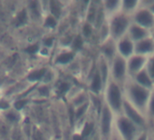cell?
Returning a JSON list of instances; mask_svg holds the SVG:
<instances>
[{"label": "cell", "mask_w": 154, "mask_h": 140, "mask_svg": "<svg viewBox=\"0 0 154 140\" xmlns=\"http://www.w3.org/2000/svg\"><path fill=\"white\" fill-rule=\"evenodd\" d=\"M90 106H91V101L74 108V118L76 120H80L81 118H83L84 116H85L87 111L89 110L90 108Z\"/></svg>", "instance_id": "25"}, {"label": "cell", "mask_w": 154, "mask_h": 140, "mask_svg": "<svg viewBox=\"0 0 154 140\" xmlns=\"http://www.w3.org/2000/svg\"><path fill=\"white\" fill-rule=\"evenodd\" d=\"M127 35L129 36V37L134 42H138V41H140L146 37H150V31L134 24L131 22L129 29H128V32H127Z\"/></svg>", "instance_id": "13"}, {"label": "cell", "mask_w": 154, "mask_h": 140, "mask_svg": "<svg viewBox=\"0 0 154 140\" xmlns=\"http://www.w3.org/2000/svg\"><path fill=\"white\" fill-rule=\"evenodd\" d=\"M28 101H29V99L26 98V97H18V98H17V99L12 103L11 107H12L13 109H15L16 111L19 112V111H21V110L27 105Z\"/></svg>", "instance_id": "29"}, {"label": "cell", "mask_w": 154, "mask_h": 140, "mask_svg": "<svg viewBox=\"0 0 154 140\" xmlns=\"http://www.w3.org/2000/svg\"><path fill=\"white\" fill-rule=\"evenodd\" d=\"M83 46H84V38L81 35H78L76 37H73L72 44L70 46V49L76 53L80 49H82Z\"/></svg>", "instance_id": "27"}, {"label": "cell", "mask_w": 154, "mask_h": 140, "mask_svg": "<svg viewBox=\"0 0 154 140\" xmlns=\"http://www.w3.org/2000/svg\"><path fill=\"white\" fill-rule=\"evenodd\" d=\"M116 50L119 56L128 59L134 55V42L129 37L128 35H125L116 41Z\"/></svg>", "instance_id": "10"}, {"label": "cell", "mask_w": 154, "mask_h": 140, "mask_svg": "<svg viewBox=\"0 0 154 140\" xmlns=\"http://www.w3.org/2000/svg\"><path fill=\"white\" fill-rule=\"evenodd\" d=\"M111 140H122V139L120 138V136L118 135V134L116 133L115 130H114V132H113V134H112V136Z\"/></svg>", "instance_id": "43"}, {"label": "cell", "mask_w": 154, "mask_h": 140, "mask_svg": "<svg viewBox=\"0 0 154 140\" xmlns=\"http://www.w3.org/2000/svg\"><path fill=\"white\" fill-rule=\"evenodd\" d=\"M110 76L111 79L123 88V85L128 79L127 59L117 54L110 63Z\"/></svg>", "instance_id": "6"}, {"label": "cell", "mask_w": 154, "mask_h": 140, "mask_svg": "<svg viewBox=\"0 0 154 140\" xmlns=\"http://www.w3.org/2000/svg\"><path fill=\"white\" fill-rule=\"evenodd\" d=\"M4 116H5V117H6V119H7V121L8 123H16V122H18L19 119H20L19 112L16 111L12 107L9 108L8 110L5 111Z\"/></svg>", "instance_id": "26"}, {"label": "cell", "mask_w": 154, "mask_h": 140, "mask_svg": "<svg viewBox=\"0 0 154 140\" xmlns=\"http://www.w3.org/2000/svg\"><path fill=\"white\" fill-rule=\"evenodd\" d=\"M121 3L122 1H118V0H108V1L102 2L107 19L121 11Z\"/></svg>", "instance_id": "18"}, {"label": "cell", "mask_w": 154, "mask_h": 140, "mask_svg": "<svg viewBox=\"0 0 154 140\" xmlns=\"http://www.w3.org/2000/svg\"><path fill=\"white\" fill-rule=\"evenodd\" d=\"M98 72L102 78V80L103 82L104 88L106 86V84L108 83L109 79L111 78L110 76V63L103 56H100V58L98 60V66L96 67Z\"/></svg>", "instance_id": "17"}, {"label": "cell", "mask_w": 154, "mask_h": 140, "mask_svg": "<svg viewBox=\"0 0 154 140\" xmlns=\"http://www.w3.org/2000/svg\"><path fill=\"white\" fill-rule=\"evenodd\" d=\"M44 26L49 29H54L57 24H58V19H56L54 17H53L50 14H47L44 17Z\"/></svg>", "instance_id": "31"}, {"label": "cell", "mask_w": 154, "mask_h": 140, "mask_svg": "<svg viewBox=\"0 0 154 140\" xmlns=\"http://www.w3.org/2000/svg\"><path fill=\"white\" fill-rule=\"evenodd\" d=\"M150 135H149V132L148 130H144L140 133V135L137 137L136 140H149Z\"/></svg>", "instance_id": "38"}, {"label": "cell", "mask_w": 154, "mask_h": 140, "mask_svg": "<svg viewBox=\"0 0 154 140\" xmlns=\"http://www.w3.org/2000/svg\"><path fill=\"white\" fill-rule=\"evenodd\" d=\"M54 44V37H46L42 41V46H45L48 49L52 48Z\"/></svg>", "instance_id": "35"}, {"label": "cell", "mask_w": 154, "mask_h": 140, "mask_svg": "<svg viewBox=\"0 0 154 140\" xmlns=\"http://www.w3.org/2000/svg\"><path fill=\"white\" fill-rule=\"evenodd\" d=\"M9 108H11V104H9L8 101L4 100V99L0 100V110L5 112V111L8 110Z\"/></svg>", "instance_id": "37"}, {"label": "cell", "mask_w": 154, "mask_h": 140, "mask_svg": "<svg viewBox=\"0 0 154 140\" xmlns=\"http://www.w3.org/2000/svg\"><path fill=\"white\" fill-rule=\"evenodd\" d=\"M47 68H39L36 70H34L27 76V80L30 83H36L38 81H42V78L46 71Z\"/></svg>", "instance_id": "24"}, {"label": "cell", "mask_w": 154, "mask_h": 140, "mask_svg": "<svg viewBox=\"0 0 154 140\" xmlns=\"http://www.w3.org/2000/svg\"><path fill=\"white\" fill-rule=\"evenodd\" d=\"M63 12V6L58 1H49V14L58 19Z\"/></svg>", "instance_id": "23"}, {"label": "cell", "mask_w": 154, "mask_h": 140, "mask_svg": "<svg viewBox=\"0 0 154 140\" xmlns=\"http://www.w3.org/2000/svg\"><path fill=\"white\" fill-rule=\"evenodd\" d=\"M122 88L125 99H127L138 111L146 116L148 103L152 90H149L138 85L129 78L123 85Z\"/></svg>", "instance_id": "1"}, {"label": "cell", "mask_w": 154, "mask_h": 140, "mask_svg": "<svg viewBox=\"0 0 154 140\" xmlns=\"http://www.w3.org/2000/svg\"><path fill=\"white\" fill-rule=\"evenodd\" d=\"M28 18V13L24 10V11H21L18 16H17V23H20V24H24L26 23V21L27 20Z\"/></svg>", "instance_id": "36"}, {"label": "cell", "mask_w": 154, "mask_h": 140, "mask_svg": "<svg viewBox=\"0 0 154 140\" xmlns=\"http://www.w3.org/2000/svg\"><path fill=\"white\" fill-rule=\"evenodd\" d=\"M72 140H87V139H85L79 132H75V133L72 135Z\"/></svg>", "instance_id": "41"}, {"label": "cell", "mask_w": 154, "mask_h": 140, "mask_svg": "<svg viewBox=\"0 0 154 140\" xmlns=\"http://www.w3.org/2000/svg\"><path fill=\"white\" fill-rule=\"evenodd\" d=\"M149 140H154L153 136H151V135H150V137H149Z\"/></svg>", "instance_id": "46"}, {"label": "cell", "mask_w": 154, "mask_h": 140, "mask_svg": "<svg viewBox=\"0 0 154 140\" xmlns=\"http://www.w3.org/2000/svg\"><path fill=\"white\" fill-rule=\"evenodd\" d=\"M40 46L38 45H32V46H30L26 50H27V52H29L30 54H35V53H38L39 52V49H40Z\"/></svg>", "instance_id": "39"}, {"label": "cell", "mask_w": 154, "mask_h": 140, "mask_svg": "<svg viewBox=\"0 0 154 140\" xmlns=\"http://www.w3.org/2000/svg\"><path fill=\"white\" fill-rule=\"evenodd\" d=\"M72 105L73 107V108H76V107H78L87 102L90 101V96L85 93L84 90H82L79 94H77L75 97H73L72 99Z\"/></svg>", "instance_id": "22"}, {"label": "cell", "mask_w": 154, "mask_h": 140, "mask_svg": "<svg viewBox=\"0 0 154 140\" xmlns=\"http://www.w3.org/2000/svg\"><path fill=\"white\" fill-rule=\"evenodd\" d=\"M98 135L100 140H111L114 132V119L115 115L111 108L103 101L100 110Z\"/></svg>", "instance_id": "4"}, {"label": "cell", "mask_w": 154, "mask_h": 140, "mask_svg": "<svg viewBox=\"0 0 154 140\" xmlns=\"http://www.w3.org/2000/svg\"><path fill=\"white\" fill-rule=\"evenodd\" d=\"M114 130L122 140H136L140 133L144 131L135 126L122 114L115 116Z\"/></svg>", "instance_id": "5"}, {"label": "cell", "mask_w": 154, "mask_h": 140, "mask_svg": "<svg viewBox=\"0 0 154 140\" xmlns=\"http://www.w3.org/2000/svg\"><path fill=\"white\" fill-rule=\"evenodd\" d=\"M110 29V37L115 42L127 35L128 29L131 24V16H129L122 11L112 16L108 19Z\"/></svg>", "instance_id": "3"}, {"label": "cell", "mask_w": 154, "mask_h": 140, "mask_svg": "<svg viewBox=\"0 0 154 140\" xmlns=\"http://www.w3.org/2000/svg\"><path fill=\"white\" fill-rule=\"evenodd\" d=\"M145 69L149 74V78L154 83V54L147 57V62L145 65Z\"/></svg>", "instance_id": "28"}, {"label": "cell", "mask_w": 154, "mask_h": 140, "mask_svg": "<svg viewBox=\"0 0 154 140\" xmlns=\"http://www.w3.org/2000/svg\"><path fill=\"white\" fill-rule=\"evenodd\" d=\"M146 8H149V11L154 15V0H153V1H152V2L148 6V7H146Z\"/></svg>", "instance_id": "42"}, {"label": "cell", "mask_w": 154, "mask_h": 140, "mask_svg": "<svg viewBox=\"0 0 154 140\" xmlns=\"http://www.w3.org/2000/svg\"><path fill=\"white\" fill-rule=\"evenodd\" d=\"M75 56H76V53L71 50L70 48H63L54 56V64L58 66L69 65L73 62Z\"/></svg>", "instance_id": "12"}, {"label": "cell", "mask_w": 154, "mask_h": 140, "mask_svg": "<svg viewBox=\"0 0 154 140\" xmlns=\"http://www.w3.org/2000/svg\"><path fill=\"white\" fill-rule=\"evenodd\" d=\"M89 88H90L91 94H93L94 96H99L102 93V91L104 90V85H103V82L102 80V78L98 72L97 68L95 69V71L93 74Z\"/></svg>", "instance_id": "16"}, {"label": "cell", "mask_w": 154, "mask_h": 140, "mask_svg": "<svg viewBox=\"0 0 154 140\" xmlns=\"http://www.w3.org/2000/svg\"><path fill=\"white\" fill-rule=\"evenodd\" d=\"M122 114L141 130H147V117L138 111L127 99H123Z\"/></svg>", "instance_id": "7"}, {"label": "cell", "mask_w": 154, "mask_h": 140, "mask_svg": "<svg viewBox=\"0 0 154 140\" xmlns=\"http://www.w3.org/2000/svg\"><path fill=\"white\" fill-rule=\"evenodd\" d=\"M153 138H154V135H153Z\"/></svg>", "instance_id": "47"}, {"label": "cell", "mask_w": 154, "mask_h": 140, "mask_svg": "<svg viewBox=\"0 0 154 140\" xmlns=\"http://www.w3.org/2000/svg\"><path fill=\"white\" fill-rule=\"evenodd\" d=\"M85 139L89 140L95 135V123L94 121H85L80 131H78Z\"/></svg>", "instance_id": "21"}, {"label": "cell", "mask_w": 154, "mask_h": 140, "mask_svg": "<svg viewBox=\"0 0 154 140\" xmlns=\"http://www.w3.org/2000/svg\"><path fill=\"white\" fill-rule=\"evenodd\" d=\"M55 78V75H54V72L53 71L52 69H46V71L42 78V83L45 84V85H48L49 83L53 82Z\"/></svg>", "instance_id": "33"}, {"label": "cell", "mask_w": 154, "mask_h": 140, "mask_svg": "<svg viewBox=\"0 0 154 140\" xmlns=\"http://www.w3.org/2000/svg\"><path fill=\"white\" fill-rule=\"evenodd\" d=\"M131 79L138 85H140L149 90L154 89V83L151 80V78H149V74L147 73L145 67L142 70H140V72H138Z\"/></svg>", "instance_id": "15"}, {"label": "cell", "mask_w": 154, "mask_h": 140, "mask_svg": "<svg viewBox=\"0 0 154 140\" xmlns=\"http://www.w3.org/2000/svg\"><path fill=\"white\" fill-rule=\"evenodd\" d=\"M147 118H154V89L150 93V97L149 99L148 103V107H147V114H146Z\"/></svg>", "instance_id": "32"}, {"label": "cell", "mask_w": 154, "mask_h": 140, "mask_svg": "<svg viewBox=\"0 0 154 140\" xmlns=\"http://www.w3.org/2000/svg\"><path fill=\"white\" fill-rule=\"evenodd\" d=\"M37 92H38V95L40 97H46L49 96L50 94V88L48 87V85H45L43 84L42 86H39L37 88H36Z\"/></svg>", "instance_id": "34"}, {"label": "cell", "mask_w": 154, "mask_h": 140, "mask_svg": "<svg viewBox=\"0 0 154 140\" xmlns=\"http://www.w3.org/2000/svg\"><path fill=\"white\" fill-rule=\"evenodd\" d=\"M94 25H92V24H90V23H88V22H85V23L83 24V26H82V37H83V38L85 37V38H89V37H92V35L94 34Z\"/></svg>", "instance_id": "30"}, {"label": "cell", "mask_w": 154, "mask_h": 140, "mask_svg": "<svg viewBox=\"0 0 154 140\" xmlns=\"http://www.w3.org/2000/svg\"><path fill=\"white\" fill-rule=\"evenodd\" d=\"M131 21L149 31L154 29V15L146 7L140 6L131 16Z\"/></svg>", "instance_id": "8"}, {"label": "cell", "mask_w": 154, "mask_h": 140, "mask_svg": "<svg viewBox=\"0 0 154 140\" xmlns=\"http://www.w3.org/2000/svg\"><path fill=\"white\" fill-rule=\"evenodd\" d=\"M134 54L143 56H149L154 54V41L151 37H146L134 43Z\"/></svg>", "instance_id": "11"}, {"label": "cell", "mask_w": 154, "mask_h": 140, "mask_svg": "<svg viewBox=\"0 0 154 140\" xmlns=\"http://www.w3.org/2000/svg\"><path fill=\"white\" fill-rule=\"evenodd\" d=\"M100 3L98 2H89L87 4L86 12H85V22H88L94 27V23L97 18Z\"/></svg>", "instance_id": "19"}, {"label": "cell", "mask_w": 154, "mask_h": 140, "mask_svg": "<svg viewBox=\"0 0 154 140\" xmlns=\"http://www.w3.org/2000/svg\"><path fill=\"white\" fill-rule=\"evenodd\" d=\"M38 53H39L40 55L44 56H48L49 54H50V51H49L48 48H46V47H45V46H41Z\"/></svg>", "instance_id": "40"}, {"label": "cell", "mask_w": 154, "mask_h": 140, "mask_svg": "<svg viewBox=\"0 0 154 140\" xmlns=\"http://www.w3.org/2000/svg\"><path fill=\"white\" fill-rule=\"evenodd\" d=\"M104 102L115 116L122 114L124 99L123 88L112 79H109L104 88Z\"/></svg>", "instance_id": "2"}, {"label": "cell", "mask_w": 154, "mask_h": 140, "mask_svg": "<svg viewBox=\"0 0 154 140\" xmlns=\"http://www.w3.org/2000/svg\"><path fill=\"white\" fill-rule=\"evenodd\" d=\"M140 1L137 0H124L121 3V11L129 16H132L133 13L140 8Z\"/></svg>", "instance_id": "20"}, {"label": "cell", "mask_w": 154, "mask_h": 140, "mask_svg": "<svg viewBox=\"0 0 154 140\" xmlns=\"http://www.w3.org/2000/svg\"><path fill=\"white\" fill-rule=\"evenodd\" d=\"M147 62V56H143L140 55H132L131 57L127 59V72L128 78H132L138 72L142 70Z\"/></svg>", "instance_id": "9"}, {"label": "cell", "mask_w": 154, "mask_h": 140, "mask_svg": "<svg viewBox=\"0 0 154 140\" xmlns=\"http://www.w3.org/2000/svg\"><path fill=\"white\" fill-rule=\"evenodd\" d=\"M89 140H100V137H99V135H98V132L93 136V137H91Z\"/></svg>", "instance_id": "44"}, {"label": "cell", "mask_w": 154, "mask_h": 140, "mask_svg": "<svg viewBox=\"0 0 154 140\" xmlns=\"http://www.w3.org/2000/svg\"><path fill=\"white\" fill-rule=\"evenodd\" d=\"M150 37H151L152 40L154 41V29H153L152 31H150Z\"/></svg>", "instance_id": "45"}, {"label": "cell", "mask_w": 154, "mask_h": 140, "mask_svg": "<svg viewBox=\"0 0 154 140\" xmlns=\"http://www.w3.org/2000/svg\"><path fill=\"white\" fill-rule=\"evenodd\" d=\"M102 54L101 56H103L109 63L112 62V60L114 58V56L117 55V50H116V42L112 39L109 38L108 40H106L105 42L102 43Z\"/></svg>", "instance_id": "14"}]
</instances>
